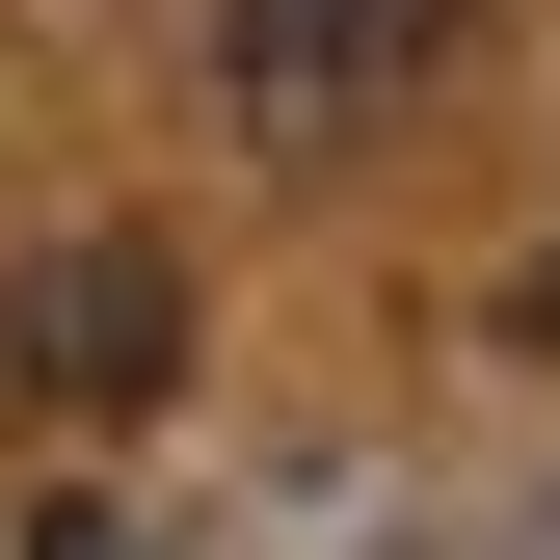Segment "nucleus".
Listing matches in <instances>:
<instances>
[{"mask_svg": "<svg viewBox=\"0 0 560 560\" xmlns=\"http://www.w3.org/2000/svg\"><path fill=\"white\" fill-rule=\"evenodd\" d=\"M428 54H454V0H241V27H214V81H241L267 161H347V133L428 81Z\"/></svg>", "mask_w": 560, "mask_h": 560, "instance_id": "f257e3e1", "label": "nucleus"}, {"mask_svg": "<svg viewBox=\"0 0 560 560\" xmlns=\"http://www.w3.org/2000/svg\"><path fill=\"white\" fill-rule=\"evenodd\" d=\"M0 374H27V400H161L187 374V267L161 241H54L27 320H0Z\"/></svg>", "mask_w": 560, "mask_h": 560, "instance_id": "f03ea898", "label": "nucleus"}]
</instances>
